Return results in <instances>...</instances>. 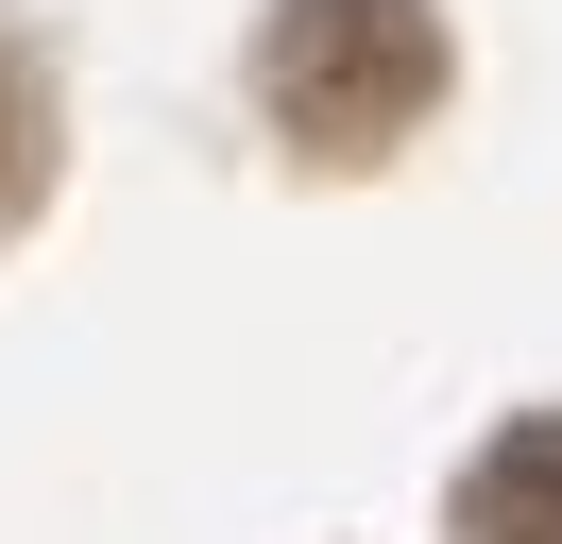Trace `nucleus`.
Wrapping results in <instances>:
<instances>
[{"label": "nucleus", "instance_id": "3", "mask_svg": "<svg viewBox=\"0 0 562 544\" xmlns=\"http://www.w3.org/2000/svg\"><path fill=\"white\" fill-rule=\"evenodd\" d=\"M35 188H52V86H35V52L0 34V238L35 222Z\"/></svg>", "mask_w": 562, "mask_h": 544}, {"label": "nucleus", "instance_id": "1", "mask_svg": "<svg viewBox=\"0 0 562 544\" xmlns=\"http://www.w3.org/2000/svg\"><path fill=\"white\" fill-rule=\"evenodd\" d=\"M256 86H273L290 154L358 170V154H392V136L443 102V18H426V0H273Z\"/></svg>", "mask_w": 562, "mask_h": 544}, {"label": "nucleus", "instance_id": "2", "mask_svg": "<svg viewBox=\"0 0 562 544\" xmlns=\"http://www.w3.org/2000/svg\"><path fill=\"white\" fill-rule=\"evenodd\" d=\"M460 544H562V408L512 426L477 476H460Z\"/></svg>", "mask_w": 562, "mask_h": 544}]
</instances>
